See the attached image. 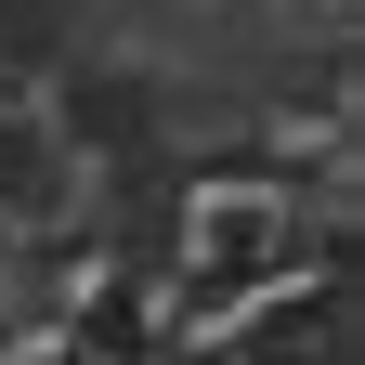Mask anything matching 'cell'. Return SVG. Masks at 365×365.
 Returning a JSON list of instances; mask_svg holds the SVG:
<instances>
[{
  "mask_svg": "<svg viewBox=\"0 0 365 365\" xmlns=\"http://www.w3.org/2000/svg\"><path fill=\"white\" fill-rule=\"evenodd\" d=\"M91 39V14L78 0H0V91H39L66 53Z\"/></svg>",
  "mask_w": 365,
  "mask_h": 365,
  "instance_id": "3957f363",
  "label": "cell"
},
{
  "mask_svg": "<svg viewBox=\"0 0 365 365\" xmlns=\"http://www.w3.org/2000/svg\"><path fill=\"white\" fill-rule=\"evenodd\" d=\"M78 196H91V170L66 144V118L39 91H0V222L14 235H53V222H78Z\"/></svg>",
  "mask_w": 365,
  "mask_h": 365,
  "instance_id": "7a4b0ae2",
  "label": "cell"
},
{
  "mask_svg": "<svg viewBox=\"0 0 365 365\" xmlns=\"http://www.w3.org/2000/svg\"><path fill=\"white\" fill-rule=\"evenodd\" d=\"M39 105L66 118L78 170H105V157H157V144H170V91L130 66V53H105V39H78V53L39 78Z\"/></svg>",
  "mask_w": 365,
  "mask_h": 365,
  "instance_id": "6da1fadb",
  "label": "cell"
}]
</instances>
